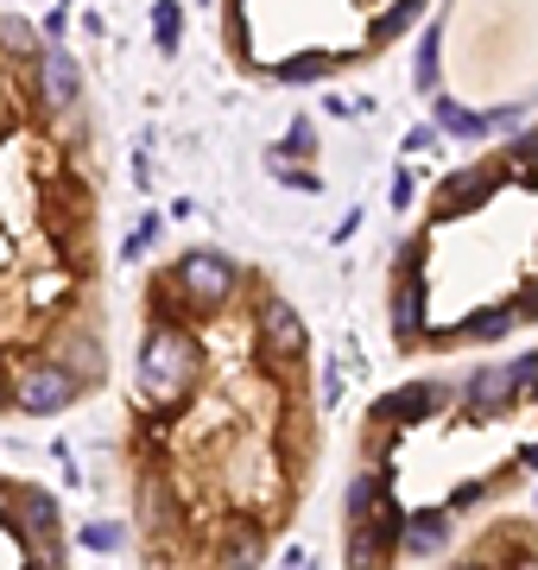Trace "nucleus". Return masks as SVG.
<instances>
[{
  "mask_svg": "<svg viewBox=\"0 0 538 570\" xmlns=\"http://www.w3.org/2000/svg\"><path fill=\"white\" fill-rule=\"evenodd\" d=\"M197 362H203L197 355V336L178 317H159L140 343V400H152V406L185 400V387L197 381Z\"/></svg>",
  "mask_w": 538,
  "mask_h": 570,
  "instance_id": "1",
  "label": "nucleus"
},
{
  "mask_svg": "<svg viewBox=\"0 0 538 570\" xmlns=\"http://www.w3.org/2000/svg\"><path fill=\"white\" fill-rule=\"evenodd\" d=\"M171 285L185 292V311H222L241 292V266L228 261V254H216V247H190L171 266Z\"/></svg>",
  "mask_w": 538,
  "mask_h": 570,
  "instance_id": "2",
  "label": "nucleus"
},
{
  "mask_svg": "<svg viewBox=\"0 0 538 570\" xmlns=\"http://www.w3.org/2000/svg\"><path fill=\"white\" fill-rule=\"evenodd\" d=\"M425 242H406V261L393 273V336L399 348H418L425 343Z\"/></svg>",
  "mask_w": 538,
  "mask_h": 570,
  "instance_id": "3",
  "label": "nucleus"
},
{
  "mask_svg": "<svg viewBox=\"0 0 538 570\" xmlns=\"http://www.w3.org/2000/svg\"><path fill=\"white\" fill-rule=\"evenodd\" d=\"M77 374L63 362H32L20 374V387H13V400H20V412H32V419H51V412H63L70 400H77Z\"/></svg>",
  "mask_w": 538,
  "mask_h": 570,
  "instance_id": "4",
  "label": "nucleus"
},
{
  "mask_svg": "<svg viewBox=\"0 0 538 570\" xmlns=\"http://www.w3.org/2000/svg\"><path fill=\"white\" fill-rule=\"evenodd\" d=\"M399 527H406L399 501L380 494L368 520H349V564H380V558H393V551H399Z\"/></svg>",
  "mask_w": 538,
  "mask_h": 570,
  "instance_id": "5",
  "label": "nucleus"
},
{
  "mask_svg": "<svg viewBox=\"0 0 538 570\" xmlns=\"http://www.w3.org/2000/svg\"><path fill=\"white\" fill-rule=\"evenodd\" d=\"M32 58H39V102L51 115H70V108L83 102V70H77V58L63 45H39Z\"/></svg>",
  "mask_w": 538,
  "mask_h": 570,
  "instance_id": "6",
  "label": "nucleus"
},
{
  "mask_svg": "<svg viewBox=\"0 0 538 570\" xmlns=\"http://www.w3.org/2000/svg\"><path fill=\"white\" fill-rule=\"evenodd\" d=\"M444 406H450L444 381H412V387H393L373 400V425H418V419H431Z\"/></svg>",
  "mask_w": 538,
  "mask_h": 570,
  "instance_id": "7",
  "label": "nucleus"
},
{
  "mask_svg": "<svg viewBox=\"0 0 538 570\" xmlns=\"http://www.w3.org/2000/svg\"><path fill=\"white\" fill-rule=\"evenodd\" d=\"M495 184H500V165H462L456 178L437 184V223H450V216H469V209H481L488 197H495Z\"/></svg>",
  "mask_w": 538,
  "mask_h": 570,
  "instance_id": "8",
  "label": "nucleus"
},
{
  "mask_svg": "<svg viewBox=\"0 0 538 570\" xmlns=\"http://www.w3.org/2000/svg\"><path fill=\"white\" fill-rule=\"evenodd\" d=\"M462 400H469V412H481V419L507 412L519 400V362H481L476 374H469Z\"/></svg>",
  "mask_w": 538,
  "mask_h": 570,
  "instance_id": "9",
  "label": "nucleus"
},
{
  "mask_svg": "<svg viewBox=\"0 0 538 570\" xmlns=\"http://www.w3.org/2000/svg\"><path fill=\"white\" fill-rule=\"evenodd\" d=\"M260 336H267V355H279V362H298L305 355V317L286 298H267L260 305Z\"/></svg>",
  "mask_w": 538,
  "mask_h": 570,
  "instance_id": "10",
  "label": "nucleus"
},
{
  "mask_svg": "<svg viewBox=\"0 0 538 570\" xmlns=\"http://www.w3.org/2000/svg\"><path fill=\"white\" fill-rule=\"evenodd\" d=\"M444 539H450V508H425L418 520L399 527V551L406 558H431V551H444Z\"/></svg>",
  "mask_w": 538,
  "mask_h": 570,
  "instance_id": "11",
  "label": "nucleus"
},
{
  "mask_svg": "<svg viewBox=\"0 0 538 570\" xmlns=\"http://www.w3.org/2000/svg\"><path fill=\"white\" fill-rule=\"evenodd\" d=\"M431 121L444 127V134H456V140H488V121H481V115H469L462 102H450V96H437Z\"/></svg>",
  "mask_w": 538,
  "mask_h": 570,
  "instance_id": "12",
  "label": "nucleus"
},
{
  "mask_svg": "<svg viewBox=\"0 0 538 570\" xmlns=\"http://www.w3.org/2000/svg\"><path fill=\"white\" fill-rule=\"evenodd\" d=\"M380 494H387V482H380L373 469H361V475H349V489H342V513H349V520H368Z\"/></svg>",
  "mask_w": 538,
  "mask_h": 570,
  "instance_id": "13",
  "label": "nucleus"
},
{
  "mask_svg": "<svg viewBox=\"0 0 538 570\" xmlns=\"http://www.w3.org/2000/svg\"><path fill=\"white\" fill-rule=\"evenodd\" d=\"M70 374H77V387H96V381H102V343H89V336H77V343H70Z\"/></svg>",
  "mask_w": 538,
  "mask_h": 570,
  "instance_id": "14",
  "label": "nucleus"
},
{
  "mask_svg": "<svg viewBox=\"0 0 538 570\" xmlns=\"http://www.w3.org/2000/svg\"><path fill=\"white\" fill-rule=\"evenodd\" d=\"M178 32H185V7H178V0H159V7H152V39H159V51H178Z\"/></svg>",
  "mask_w": 538,
  "mask_h": 570,
  "instance_id": "15",
  "label": "nucleus"
},
{
  "mask_svg": "<svg viewBox=\"0 0 538 570\" xmlns=\"http://www.w3.org/2000/svg\"><path fill=\"white\" fill-rule=\"evenodd\" d=\"M330 70H336V58L311 51V58H291V63H279L272 77H279V82H317V77H330Z\"/></svg>",
  "mask_w": 538,
  "mask_h": 570,
  "instance_id": "16",
  "label": "nucleus"
},
{
  "mask_svg": "<svg viewBox=\"0 0 538 570\" xmlns=\"http://www.w3.org/2000/svg\"><path fill=\"white\" fill-rule=\"evenodd\" d=\"M418 7H425V0H399L393 13H380V26H373V45H387V39H399V32H412V26H418Z\"/></svg>",
  "mask_w": 538,
  "mask_h": 570,
  "instance_id": "17",
  "label": "nucleus"
},
{
  "mask_svg": "<svg viewBox=\"0 0 538 570\" xmlns=\"http://www.w3.org/2000/svg\"><path fill=\"white\" fill-rule=\"evenodd\" d=\"M0 45H7L13 58H32V51H39V39H32V26H26V20H13V13L0 20Z\"/></svg>",
  "mask_w": 538,
  "mask_h": 570,
  "instance_id": "18",
  "label": "nucleus"
},
{
  "mask_svg": "<svg viewBox=\"0 0 538 570\" xmlns=\"http://www.w3.org/2000/svg\"><path fill=\"white\" fill-rule=\"evenodd\" d=\"M437 45H444V32H425V45H418V89H437Z\"/></svg>",
  "mask_w": 538,
  "mask_h": 570,
  "instance_id": "19",
  "label": "nucleus"
},
{
  "mask_svg": "<svg viewBox=\"0 0 538 570\" xmlns=\"http://www.w3.org/2000/svg\"><path fill=\"white\" fill-rule=\"evenodd\" d=\"M83 546L89 551H121L127 546V527H108V520H102V527H83Z\"/></svg>",
  "mask_w": 538,
  "mask_h": 570,
  "instance_id": "20",
  "label": "nucleus"
},
{
  "mask_svg": "<svg viewBox=\"0 0 538 570\" xmlns=\"http://www.w3.org/2000/svg\"><path fill=\"white\" fill-rule=\"evenodd\" d=\"M286 153H317V127H311V121H291V134H286Z\"/></svg>",
  "mask_w": 538,
  "mask_h": 570,
  "instance_id": "21",
  "label": "nucleus"
},
{
  "mask_svg": "<svg viewBox=\"0 0 538 570\" xmlns=\"http://www.w3.org/2000/svg\"><path fill=\"white\" fill-rule=\"evenodd\" d=\"M519 400H538V348L519 362Z\"/></svg>",
  "mask_w": 538,
  "mask_h": 570,
  "instance_id": "22",
  "label": "nucleus"
},
{
  "mask_svg": "<svg viewBox=\"0 0 538 570\" xmlns=\"http://www.w3.org/2000/svg\"><path fill=\"white\" fill-rule=\"evenodd\" d=\"M406 204H412V178L399 171V178H393V209H406Z\"/></svg>",
  "mask_w": 538,
  "mask_h": 570,
  "instance_id": "23",
  "label": "nucleus"
},
{
  "mask_svg": "<svg viewBox=\"0 0 538 570\" xmlns=\"http://www.w3.org/2000/svg\"><path fill=\"white\" fill-rule=\"evenodd\" d=\"M519 463H526V469H538V444H526V450H519Z\"/></svg>",
  "mask_w": 538,
  "mask_h": 570,
  "instance_id": "24",
  "label": "nucleus"
},
{
  "mask_svg": "<svg viewBox=\"0 0 538 570\" xmlns=\"http://www.w3.org/2000/svg\"><path fill=\"white\" fill-rule=\"evenodd\" d=\"M0 406H7V374H0Z\"/></svg>",
  "mask_w": 538,
  "mask_h": 570,
  "instance_id": "25",
  "label": "nucleus"
}]
</instances>
